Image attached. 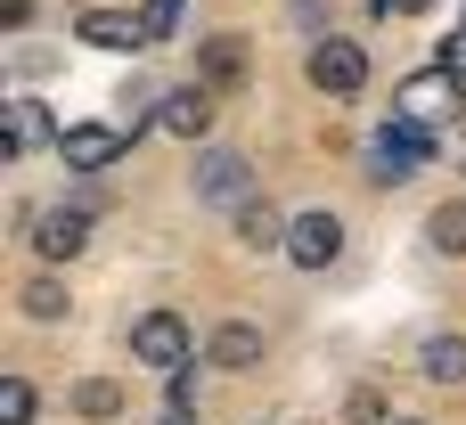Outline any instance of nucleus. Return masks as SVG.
I'll list each match as a JSON object with an SVG mask.
<instances>
[{
    "mask_svg": "<svg viewBox=\"0 0 466 425\" xmlns=\"http://www.w3.org/2000/svg\"><path fill=\"white\" fill-rule=\"evenodd\" d=\"M426 246L434 254H466V197H451V205L426 213Z\"/></svg>",
    "mask_w": 466,
    "mask_h": 425,
    "instance_id": "obj_15",
    "label": "nucleus"
},
{
    "mask_svg": "<svg viewBox=\"0 0 466 425\" xmlns=\"http://www.w3.org/2000/svg\"><path fill=\"white\" fill-rule=\"evenodd\" d=\"M393 425H426V418H393Z\"/></svg>",
    "mask_w": 466,
    "mask_h": 425,
    "instance_id": "obj_24",
    "label": "nucleus"
},
{
    "mask_svg": "<svg viewBox=\"0 0 466 425\" xmlns=\"http://www.w3.org/2000/svg\"><path fill=\"white\" fill-rule=\"evenodd\" d=\"M41 139H49V115H41L33 98H16V106H8V139H0V147H8V156H33Z\"/></svg>",
    "mask_w": 466,
    "mask_h": 425,
    "instance_id": "obj_16",
    "label": "nucleus"
},
{
    "mask_svg": "<svg viewBox=\"0 0 466 425\" xmlns=\"http://www.w3.org/2000/svg\"><path fill=\"white\" fill-rule=\"evenodd\" d=\"M156 131H172V139H205V131H213V82H180V90H164V98H156Z\"/></svg>",
    "mask_w": 466,
    "mask_h": 425,
    "instance_id": "obj_7",
    "label": "nucleus"
},
{
    "mask_svg": "<svg viewBox=\"0 0 466 425\" xmlns=\"http://www.w3.org/2000/svg\"><path fill=\"white\" fill-rule=\"evenodd\" d=\"M123 147H131V131H106V123H66L57 131V164L66 172H106Z\"/></svg>",
    "mask_w": 466,
    "mask_h": 425,
    "instance_id": "obj_4",
    "label": "nucleus"
},
{
    "mask_svg": "<svg viewBox=\"0 0 466 425\" xmlns=\"http://www.w3.org/2000/svg\"><path fill=\"white\" fill-rule=\"evenodd\" d=\"M377 16H410V8H434V0H369Z\"/></svg>",
    "mask_w": 466,
    "mask_h": 425,
    "instance_id": "obj_22",
    "label": "nucleus"
},
{
    "mask_svg": "<svg viewBox=\"0 0 466 425\" xmlns=\"http://www.w3.org/2000/svg\"><path fill=\"white\" fill-rule=\"evenodd\" d=\"M74 33H82L90 49H147V25H139V16H115V8H82Z\"/></svg>",
    "mask_w": 466,
    "mask_h": 425,
    "instance_id": "obj_10",
    "label": "nucleus"
},
{
    "mask_svg": "<svg viewBox=\"0 0 466 425\" xmlns=\"http://www.w3.org/2000/svg\"><path fill=\"white\" fill-rule=\"evenodd\" d=\"M303 74H311V90H328V98H360V82H369V49L319 33V41L303 49Z\"/></svg>",
    "mask_w": 466,
    "mask_h": 425,
    "instance_id": "obj_3",
    "label": "nucleus"
},
{
    "mask_svg": "<svg viewBox=\"0 0 466 425\" xmlns=\"http://www.w3.org/2000/svg\"><path fill=\"white\" fill-rule=\"evenodd\" d=\"M238 74H246V41H238V33H213V41L197 49V82H213V90H229Z\"/></svg>",
    "mask_w": 466,
    "mask_h": 425,
    "instance_id": "obj_11",
    "label": "nucleus"
},
{
    "mask_svg": "<svg viewBox=\"0 0 466 425\" xmlns=\"http://www.w3.org/2000/svg\"><path fill=\"white\" fill-rule=\"evenodd\" d=\"M205 360H213V369H254V360H262V328H246V319H229V328H213V344H205Z\"/></svg>",
    "mask_w": 466,
    "mask_h": 425,
    "instance_id": "obj_12",
    "label": "nucleus"
},
{
    "mask_svg": "<svg viewBox=\"0 0 466 425\" xmlns=\"http://www.w3.org/2000/svg\"><path fill=\"white\" fill-rule=\"evenodd\" d=\"M90 246V205H49V213H33V254L41 262H74Z\"/></svg>",
    "mask_w": 466,
    "mask_h": 425,
    "instance_id": "obj_5",
    "label": "nucleus"
},
{
    "mask_svg": "<svg viewBox=\"0 0 466 425\" xmlns=\"http://www.w3.org/2000/svg\"><path fill=\"white\" fill-rule=\"evenodd\" d=\"M16 303H25V319H41V328H49V319H66V303H74V295H66V278H49V270H41V278H25V295H16Z\"/></svg>",
    "mask_w": 466,
    "mask_h": 425,
    "instance_id": "obj_17",
    "label": "nucleus"
},
{
    "mask_svg": "<svg viewBox=\"0 0 466 425\" xmlns=\"http://www.w3.org/2000/svg\"><path fill=\"white\" fill-rule=\"evenodd\" d=\"M434 57H442L451 74H466V25H459V33H451V41H442V49H434Z\"/></svg>",
    "mask_w": 466,
    "mask_h": 425,
    "instance_id": "obj_21",
    "label": "nucleus"
},
{
    "mask_svg": "<svg viewBox=\"0 0 466 425\" xmlns=\"http://www.w3.org/2000/svg\"><path fill=\"white\" fill-rule=\"evenodd\" d=\"M336 254H344V221L336 213H295L287 221V262L295 270H328Z\"/></svg>",
    "mask_w": 466,
    "mask_h": 425,
    "instance_id": "obj_6",
    "label": "nucleus"
},
{
    "mask_svg": "<svg viewBox=\"0 0 466 425\" xmlns=\"http://www.w3.org/2000/svg\"><path fill=\"white\" fill-rule=\"evenodd\" d=\"M164 425H197V418H188V401H172V410H164Z\"/></svg>",
    "mask_w": 466,
    "mask_h": 425,
    "instance_id": "obj_23",
    "label": "nucleus"
},
{
    "mask_svg": "<svg viewBox=\"0 0 466 425\" xmlns=\"http://www.w3.org/2000/svg\"><path fill=\"white\" fill-rule=\"evenodd\" d=\"M74 410H82V418H115V410H123V385H115V377H82V385H74Z\"/></svg>",
    "mask_w": 466,
    "mask_h": 425,
    "instance_id": "obj_18",
    "label": "nucleus"
},
{
    "mask_svg": "<svg viewBox=\"0 0 466 425\" xmlns=\"http://www.w3.org/2000/svg\"><path fill=\"white\" fill-rule=\"evenodd\" d=\"M238 238H246L254 254H287V221H279L262 197H246V205H238Z\"/></svg>",
    "mask_w": 466,
    "mask_h": 425,
    "instance_id": "obj_14",
    "label": "nucleus"
},
{
    "mask_svg": "<svg viewBox=\"0 0 466 425\" xmlns=\"http://www.w3.org/2000/svg\"><path fill=\"white\" fill-rule=\"evenodd\" d=\"M459 98H466V74H451L442 57H434L426 74H410V82H401V115H418V123H434V115H451Z\"/></svg>",
    "mask_w": 466,
    "mask_h": 425,
    "instance_id": "obj_9",
    "label": "nucleus"
},
{
    "mask_svg": "<svg viewBox=\"0 0 466 425\" xmlns=\"http://www.w3.org/2000/svg\"><path fill=\"white\" fill-rule=\"evenodd\" d=\"M197 197H205V205H246V197H254L246 156H238V147H205V156H197Z\"/></svg>",
    "mask_w": 466,
    "mask_h": 425,
    "instance_id": "obj_8",
    "label": "nucleus"
},
{
    "mask_svg": "<svg viewBox=\"0 0 466 425\" xmlns=\"http://www.w3.org/2000/svg\"><path fill=\"white\" fill-rule=\"evenodd\" d=\"M426 164H434V123H418V115L377 123V139H369V180H377V188H401V180H418Z\"/></svg>",
    "mask_w": 466,
    "mask_h": 425,
    "instance_id": "obj_1",
    "label": "nucleus"
},
{
    "mask_svg": "<svg viewBox=\"0 0 466 425\" xmlns=\"http://www.w3.org/2000/svg\"><path fill=\"white\" fill-rule=\"evenodd\" d=\"M418 377L466 385V336H426V344H418Z\"/></svg>",
    "mask_w": 466,
    "mask_h": 425,
    "instance_id": "obj_13",
    "label": "nucleus"
},
{
    "mask_svg": "<svg viewBox=\"0 0 466 425\" xmlns=\"http://www.w3.org/2000/svg\"><path fill=\"white\" fill-rule=\"evenodd\" d=\"M131 360H139V369H164V377L188 369V360H197L188 319H180V311H139V319H131Z\"/></svg>",
    "mask_w": 466,
    "mask_h": 425,
    "instance_id": "obj_2",
    "label": "nucleus"
},
{
    "mask_svg": "<svg viewBox=\"0 0 466 425\" xmlns=\"http://www.w3.org/2000/svg\"><path fill=\"white\" fill-rule=\"evenodd\" d=\"M0 425H33V385L25 377H0Z\"/></svg>",
    "mask_w": 466,
    "mask_h": 425,
    "instance_id": "obj_19",
    "label": "nucleus"
},
{
    "mask_svg": "<svg viewBox=\"0 0 466 425\" xmlns=\"http://www.w3.org/2000/svg\"><path fill=\"white\" fill-rule=\"evenodd\" d=\"M139 25H147V49H156V41H172V25H180V0H147V8H139Z\"/></svg>",
    "mask_w": 466,
    "mask_h": 425,
    "instance_id": "obj_20",
    "label": "nucleus"
}]
</instances>
